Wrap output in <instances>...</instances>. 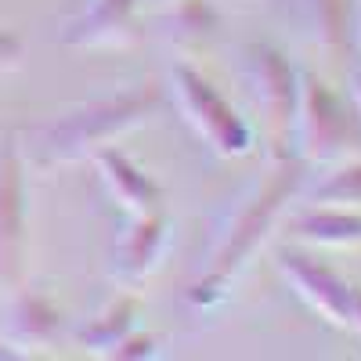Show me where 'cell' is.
<instances>
[{"label":"cell","mask_w":361,"mask_h":361,"mask_svg":"<svg viewBox=\"0 0 361 361\" xmlns=\"http://www.w3.org/2000/svg\"><path fill=\"white\" fill-rule=\"evenodd\" d=\"M300 40L325 62H340L350 47V0H289Z\"/></svg>","instance_id":"ba28073f"},{"label":"cell","mask_w":361,"mask_h":361,"mask_svg":"<svg viewBox=\"0 0 361 361\" xmlns=\"http://www.w3.org/2000/svg\"><path fill=\"white\" fill-rule=\"evenodd\" d=\"M173 15H170V29H166V37L180 47H195L202 44L209 33L217 29V11L209 0H173Z\"/></svg>","instance_id":"2e32d148"},{"label":"cell","mask_w":361,"mask_h":361,"mask_svg":"<svg viewBox=\"0 0 361 361\" xmlns=\"http://www.w3.org/2000/svg\"><path fill=\"white\" fill-rule=\"evenodd\" d=\"M22 62V40L15 33H0V76Z\"/></svg>","instance_id":"e0dca14e"},{"label":"cell","mask_w":361,"mask_h":361,"mask_svg":"<svg viewBox=\"0 0 361 361\" xmlns=\"http://www.w3.org/2000/svg\"><path fill=\"white\" fill-rule=\"evenodd\" d=\"M141 0H87L83 11L66 25L62 44L69 47H109L130 37Z\"/></svg>","instance_id":"8fae6325"},{"label":"cell","mask_w":361,"mask_h":361,"mask_svg":"<svg viewBox=\"0 0 361 361\" xmlns=\"http://www.w3.org/2000/svg\"><path fill=\"white\" fill-rule=\"evenodd\" d=\"M354 329H361V296H357V314H354Z\"/></svg>","instance_id":"44dd1931"},{"label":"cell","mask_w":361,"mask_h":361,"mask_svg":"<svg viewBox=\"0 0 361 361\" xmlns=\"http://www.w3.org/2000/svg\"><path fill=\"white\" fill-rule=\"evenodd\" d=\"M314 206H340V209H357L361 206V156L336 163L333 173H325L311 188Z\"/></svg>","instance_id":"9a60e30c"},{"label":"cell","mask_w":361,"mask_h":361,"mask_svg":"<svg viewBox=\"0 0 361 361\" xmlns=\"http://www.w3.org/2000/svg\"><path fill=\"white\" fill-rule=\"evenodd\" d=\"M0 333L11 347H51L62 333V311L44 293H18L8 300Z\"/></svg>","instance_id":"7c38bea8"},{"label":"cell","mask_w":361,"mask_h":361,"mask_svg":"<svg viewBox=\"0 0 361 361\" xmlns=\"http://www.w3.org/2000/svg\"><path fill=\"white\" fill-rule=\"evenodd\" d=\"M293 145L304 163L336 166L361 156V116L354 102L340 98L325 80L300 73L296 112H293Z\"/></svg>","instance_id":"3957f363"},{"label":"cell","mask_w":361,"mask_h":361,"mask_svg":"<svg viewBox=\"0 0 361 361\" xmlns=\"http://www.w3.org/2000/svg\"><path fill=\"white\" fill-rule=\"evenodd\" d=\"M25 257V159L18 137L0 134V282L22 275Z\"/></svg>","instance_id":"8992f818"},{"label":"cell","mask_w":361,"mask_h":361,"mask_svg":"<svg viewBox=\"0 0 361 361\" xmlns=\"http://www.w3.org/2000/svg\"><path fill=\"white\" fill-rule=\"evenodd\" d=\"M279 163H282V166H279L275 173H267L260 185L235 206L231 221L224 224L214 253H209L206 275H202V282H199L195 293H192L199 304H206L209 296H221V293H224V286L250 264V257L257 253V246L264 243L271 231H275L286 202L300 192V180H304V163H289V156L279 159Z\"/></svg>","instance_id":"7a4b0ae2"},{"label":"cell","mask_w":361,"mask_h":361,"mask_svg":"<svg viewBox=\"0 0 361 361\" xmlns=\"http://www.w3.org/2000/svg\"><path fill=\"white\" fill-rule=\"evenodd\" d=\"M293 238L314 250H354L361 246V214L340 206H314L289 224Z\"/></svg>","instance_id":"4fadbf2b"},{"label":"cell","mask_w":361,"mask_h":361,"mask_svg":"<svg viewBox=\"0 0 361 361\" xmlns=\"http://www.w3.org/2000/svg\"><path fill=\"white\" fill-rule=\"evenodd\" d=\"M166 250V221L163 214H145L130 217V228L119 235V243L112 250V275L119 282H141L145 275H152L163 260Z\"/></svg>","instance_id":"30bf717a"},{"label":"cell","mask_w":361,"mask_h":361,"mask_svg":"<svg viewBox=\"0 0 361 361\" xmlns=\"http://www.w3.org/2000/svg\"><path fill=\"white\" fill-rule=\"evenodd\" d=\"M279 267H282L286 282L296 289V296L307 300L311 311H318L333 325L354 329L361 289H354L343 275H336L333 267H325V264H318L314 257H304V253H282Z\"/></svg>","instance_id":"52a82bcc"},{"label":"cell","mask_w":361,"mask_h":361,"mask_svg":"<svg viewBox=\"0 0 361 361\" xmlns=\"http://www.w3.org/2000/svg\"><path fill=\"white\" fill-rule=\"evenodd\" d=\"M90 159H94V166H98V173L105 180V188L119 202V209H127L130 217L159 214L163 188L127 152H119V148H102V152H94Z\"/></svg>","instance_id":"9c48e42d"},{"label":"cell","mask_w":361,"mask_h":361,"mask_svg":"<svg viewBox=\"0 0 361 361\" xmlns=\"http://www.w3.org/2000/svg\"><path fill=\"white\" fill-rule=\"evenodd\" d=\"M350 83H354V87H350V98H354V109H357V116H361V73H354Z\"/></svg>","instance_id":"ffe728a7"},{"label":"cell","mask_w":361,"mask_h":361,"mask_svg":"<svg viewBox=\"0 0 361 361\" xmlns=\"http://www.w3.org/2000/svg\"><path fill=\"white\" fill-rule=\"evenodd\" d=\"M350 40L361 47V0L350 4Z\"/></svg>","instance_id":"d6986e66"},{"label":"cell","mask_w":361,"mask_h":361,"mask_svg":"<svg viewBox=\"0 0 361 361\" xmlns=\"http://www.w3.org/2000/svg\"><path fill=\"white\" fill-rule=\"evenodd\" d=\"M156 4H173V0H156Z\"/></svg>","instance_id":"7402d4cb"},{"label":"cell","mask_w":361,"mask_h":361,"mask_svg":"<svg viewBox=\"0 0 361 361\" xmlns=\"http://www.w3.org/2000/svg\"><path fill=\"white\" fill-rule=\"evenodd\" d=\"M238 76L257 109L260 137L275 159L289 156L293 141V112H296V83L300 73L289 66V58L267 44H246L238 51Z\"/></svg>","instance_id":"277c9868"},{"label":"cell","mask_w":361,"mask_h":361,"mask_svg":"<svg viewBox=\"0 0 361 361\" xmlns=\"http://www.w3.org/2000/svg\"><path fill=\"white\" fill-rule=\"evenodd\" d=\"M148 354H152V336H141L137 329L112 350V357H148Z\"/></svg>","instance_id":"ac0fdd59"},{"label":"cell","mask_w":361,"mask_h":361,"mask_svg":"<svg viewBox=\"0 0 361 361\" xmlns=\"http://www.w3.org/2000/svg\"><path fill=\"white\" fill-rule=\"evenodd\" d=\"M163 105V90L145 83L134 90L112 98H94L80 109H69L62 116L47 119V123L33 127L18 152L25 163L33 166H58V163H76V159H90L94 152L109 148L116 137H123L127 130L148 123Z\"/></svg>","instance_id":"6da1fadb"},{"label":"cell","mask_w":361,"mask_h":361,"mask_svg":"<svg viewBox=\"0 0 361 361\" xmlns=\"http://www.w3.org/2000/svg\"><path fill=\"white\" fill-rule=\"evenodd\" d=\"M170 87L177 109L185 112V119L192 123V130L214 148L217 156H246L257 145V130L238 116L209 83L202 73H195L192 66H173L170 69Z\"/></svg>","instance_id":"5b68a950"},{"label":"cell","mask_w":361,"mask_h":361,"mask_svg":"<svg viewBox=\"0 0 361 361\" xmlns=\"http://www.w3.org/2000/svg\"><path fill=\"white\" fill-rule=\"evenodd\" d=\"M137 325V304L134 300H116L112 307H105L87 329H80V343L94 354H109L123 343Z\"/></svg>","instance_id":"5bb4252c"}]
</instances>
